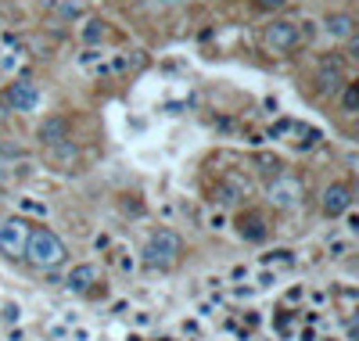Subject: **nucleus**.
Listing matches in <instances>:
<instances>
[{
  "label": "nucleus",
  "instance_id": "obj_1",
  "mask_svg": "<svg viewBox=\"0 0 359 341\" xmlns=\"http://www.w3.org/2000/svg\"><path fill=\"white\" fill-rule=\"evenodd\" d=\"M22 259H26L33 269L51 273V269H58V266H65L69 248H65V241H61L54 230H47V226H33V230H29V238H26V251H22Z\"/></svg>",
  "mask_w": 359,
  "mask_h": 341
},
{
  "label": "nucleus",
  "instance_id": "obj_2",
  "mask_svg": "<svg viewBox=\"0 0 359 341\" xmlns=\"http://www.w3.org/2000/svg\"><path fill=\"white\" fill-rule=\"evenodd\" d=\"M180 255H183L180 233H176V230H165V226L155 230L151 238H147V244H144V263H147V266H158V269L176 266Z\"/></svg>",
  "mask_w": 359,
  "mask_h": 341
},
{
  "label": "nucleus",
  "instance_id": "obj_3",
  "mask_svg": "<svg viewBox=\"0 0 359 341\" xmlns=\"http://www.w3.org/2000/svg\"><path fill=\"white\" fill-rule=\"evenodd\" d=\"M29 223L22 216H8V219H0V255L4 259H22V251H26V238H29Z\"/></svg>",
  "mask_w": 359,
  "mask_h": 341
},
{
  "label": "nucleus",
  "instance_id": "obj_4",
  "mask_svg": "<svg viewBox=\"0 0 359 341\" xmlns=\"http://www.w3.org/2000/svg\"><path fill=\"white\" fill-rule=\"evenodd\" d=\"M299 40H302L299 26L287 22V18H273V22L262 29V47L273 51V54H287V51H294V47H299Z\"/></svg>",
  "mask_w": 359,
  "mask_h": 341
},
{
  "label": "nucleus",
  "instance_id": "obj_5",
  "mask_svg": "<svg viewBox=\"0 0 359 341\" xmlns=\"http://www.w3.org/2000/svg\"><path fill=\"white\" fill-rule=\"evenodd\" d=\"M269 205L281 208V212H291L302 205V183L291 180V176H277L269 180Z\"/></svg>",
  "mask_w": 359,
  "mask_h": 341
},
{
  "label": "nucleus",
  "instance_id": "obj_6",
  "mask_svg": "<svg viewBox=\"0 0 359 341\" xmlns=\"http://www.w3.org/2000/svg\"><path fill=\"white\" fill-rule=\"evenodd\" d=\"M342 87H345V65H342V58H324L320 65H316V90H320L324 97H334Z\"/></svg>",
  "mask_w": 359,
  "mask_h": 341
},
{
  "label": "nucleus",
  "instance_id": "obj_7",
  "mask_svg": "<svg viewBox=\"0 0 359 341\" xmlns=\"http://www.w3.org/2000/svg\"><path fill=\"white\" fill-rule=\"evenodd\" d=\"M352 208V187L349 183H327L320 194V212L327 219H337Z\"/></svg>",
  "mask_w": 359,
  "mask_h": 341
},
{
  "label": "nucleus",
  "instance_id": "obj_8",
  "mask_svg": "<svg viewBox=\"0 0 359 341\" xmlns=\"http://www.w3.org/2000/svg\"><path fill=\"white\" fill-rule=\"evenodd\" d=\"M8 108L11 112H36L40 108V87L33 79H15L8 87Z\"/></svg>",
  "mask_w": 359,
  "mask_h": 341
},
{
  "label": "nucleus",
  "instance_id": "obj_9",
  "mask_svg": "<svg viewBox=\"0 0 359 341\" xmlns=\"http://www.w3.org/2000/svg\"><path fill=\"white\" fill-rule=\"evenodd\" d=\"M69 119L65 115H44L40 119V126H36V140H40V147H58V144H65L69 140Z\"/></svg>",
  "mask_w": 359,
  "mask_h": 341
},
{
  "label": "nucleus",
  "instance_id": "obj_10",
  "mask_svg": "<svg viewBox=\"0 0 359 341\" xmlns=\"http://www.w3.org/2000/svg\"><path fill=\"white\" fill-rule=\"evenodd\" d=\"M234 230H237L241 241H251V244H262V241L269 238V226H266L262 212H237Z\"/></svg>",
  "mask_w": 359,
  "mask_h": 341
},
{
  "label": "nucleus",
  "instance_id": "obj_11",
  "mask_svg": "<svg viewBox=\"0 0 359 341\" xmlns=\"http://www.w3.org/2000/svg\"><path fill=\"white\" fill-rule=\"evenodd\" d=\"M97 284V266L94 263H76L69 273H65V288L72 294H90Z\"/></svg>",
  "mask_w": 359,
  "mask_h": 341
},
{
  "label": "nucleus",
  "instance_id": "obj_12",
  "mask_svg": "<svg viewBox=\"0 0 359 341\" xmlns=\"http://www.w3.org/2000/svg\"><path fill=\"white\" fill-rule=\"evenodd\" d=\"M244 194H248V183H241V180H234V176H226V180H219V183L212 187V201L223 205V208L237 205Z\"/></svg>",
  "mask_w": 359,
  "mask_h": 341
},
{
  "label": "nucleus",
  "instance_id": "obj_13",
  "mask_svg": "<svg viewBox=\"0 0 359 341\" xmlns=\"http://www.w3.org/2000/svg\"><path fill=\"white\" fill-rule=\"evenodd\" d=\"M352 15L345 11H334V15H324V36L331 40H352Z\"/></svg>",
  "mask_w": 359,
  "mask_h": 341
},
{
  "label": "nucleus",
  "instance_id": "obj_14",
  "mask_svg": "<svg viewBox=\"0 0 359 341\" xmlns=\"http://www.w3.org/2000/svg\"><path fill=\"white\" fill-rule=\"evenodd\" d=\"M104 36H108V22H104V18H87V26H83V44L97 47Z\"/></svg>",
  "mask_w": 359,
  "mask_h": 341
},
{
  "label": "nucleus",
  "instance_id": "obj_15",
  "mask_svg": "<svg viewBox=\"0 0 359 341\" xmlns=\"http://www.w3.org/2000/svg\"><path fill=\"white\" fill-rule=\"evenodd\" d=\"M256 169H259L262 176H269V180L284 176V162H281L277 155H256Z\"/></svg>",
  "mask_w": 359,
  "mask_h": 341
},
{
  "label": "nucleus",
  "instance_id": "obj_16",
  "mask_svg": "<svg viewBox=\"0 0 359 341\" xmlns=\"http://www.w3.org/2000/svg\"><path fill=\"white\" fill-rule=\"evenodd\" d=\"M15 205H18V212H26V216H40L44 219L47 216V201H40V198H29V194H22V198H15Z\"/></svg>",
  "mask_w": 359,
  "mask_h": 341
},
{
  "label": "nucleus",
  "instance_id": "obj_17",
  "mask_svg": "<svg viewBox=\"0 0 359 341\" xmlns=\"http://www.w3.org/2000/svg\"><path fill=\"white\" fill-rule=\"evenodd\" d=\"M342 108L352 115L356 108H359V83H352V79H345V87H342Z\"/></svg>",
  "mask_w": 359,
  "mask_h": 341
},
{
  "label": "nucleus",
  "instance_id": "obj_18",
  "mask_svg": "<svg viewBox=\"0 0 359 341\" xmlns=\"http://www.w3.org/2000/svg\"><path fill=\"white\" fill-rule=\"evenodd\" d=\"M316 140H320V130H316V126H306V130H299V140H291V144L299 147V151H309Z\"/></svg>",
  "mask_w": 359,
  "mask_h": 341
},
{
  "label": "nucleus",
  "instance_id": "obj_19",
  "mask_svg": "<svg viewBox=\"0 0 359 341\" xmlns=\"http://www.w3.org/2000/svg\"><path fill=\"white\" fill-rule=\"evenodd\" d=\"M76 155H79V151H76V144H72V140L51 147V158H54V162H76Z\"/></svg>",
  "mask_w": 359,
  "mask_h": 341
},
{
  "label": "nucleus",
  "instance_id": "obj_20",
  "mask_svg": "<svg viewBox=\"0 0 359 341\" xmlns=\"http://www.w3.org/2000/svg\"><path fill=\"white\" fill-rule=\"evenodd\" d=\"M61 18H79L83 15V0H58V8H54Z\"/></svg>",
  "mask_w": 359,
  "mask_h": 341
},
{
  "label": "nucleus",
  "instance_id": "obj_21",
  "mask_svg": "<svg viewBox=\"0 0 359 341\" xmlns=\"http://www.w3.org/2000/svg\"><path fill=\"white\" fill-rule=\"evenodd\" d=\"M269 266L277 263V266H294V251L291 248H277V251H269V259H266Z\"/></svg>",
  "mask_w": 359,
  "mask_h": 341
},
{
  "label": "nucleus",
  "instance_id": "obj_22",
  "mask_svg": "<svg viewBox=\"0 0 359 341\" xmlns=\"http://www.w3.org/2000/svg\"><path fill=\"white\" fill-rule=\"evenodd\" d=\"M256 8L273 15V11H284V8H287V0H256Z\"/></svg>",
  "mask_w": 359,
  "mask_h": 341
},
{
  "label": "nucleus",
  "instance_id": "obj_23",
  "mask_svg": "<svg viewBox=\"0 0 359 341\" xmlns=\"http://www.w3.org/2000/svg\"><path fill=\"white\" fill-rule=\"evenodd\" d=\"M15 183V165H8V162H0V187H11Z\"/></svg>",
  "mask_w": 359,
  "mask_h": 341
},
{
  "label": "nucleus",
  "instance_id": "obj_24",
  "mask_svg": "<svg viewBox=\"0 0 359 341\" xmlns=\"http://www.w3.org/2000/svg\"><path fill=\"white\" fill-rule=\"evenodd\" d=\"M147 4H151L155 11H173V8H183L187 0H147Z\"/></svg>",
  "mask_w": 359,
  "mask_h": 341
},
{
  "label": "nucleus",
  "instance_id": "obj_25",
  "mask_svg": "<svg viewBox=\"0 0 359 341\" xmlns=\"http://www.w3.org/2000/svg\"><path fill=\"white\" fill-rule=\"evenodd\" d=\"M345 233H349V238H356V233H359V216H356V208L345 212Z\"/></svg>",
  "mask_w": 359,
  "mask_h": 341
},
{
  "label": "nucleus",
  "instance_id": "obj_26",
  "mask_svg": "<svg viewBox=\"0 0 359 341\" xmlns=\"http://www.w3.org/2000/svg\"><path fill=\"white\" fill-rule=\"evenodd\" d=\"M0 316H4V319H15V324H18V316H22V309H18L15 302H4V313H0Z\"/></svg>",
  "mask_w": 359,
  "mask_h": 341
},
{
  "label": "nucleus",
  "instance_id": "obj_27",
  "mask_svg": "<svg viewBox=\"0 0 359 341\" xmlns=\"http://www.w3.org/2000/svg\"><path fill=\"white\" fill-rule=\"evenodd\" d=\"M97 58H101V51H97V47H87V54H83L79 61H83V65H90V61H97Z\"/></svg>",
  "mask_w": 359,
  "mask_h": 341
},
{
  "label": "nucleus",
  "instance_id": "obj_28",
  "mask_svg": "<svg viewBox=\"0 0 359 341\" xmlns=\"http://www.w3.org/2000/svg\"><path fill=\"white\" fill-rule=\"evenodd\" d=\"M36 8H44V11H54V8H58V0H36Z\"/></svg>",
  "mask_w": 359,
  "mask_h": 341
}]
</instances>
